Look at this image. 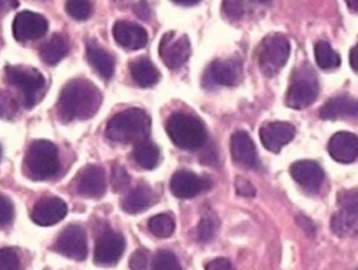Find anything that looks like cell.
<instances>
[{
  "instance_id": "cell-7",
  "label": "cell",
  "mask_w": 358,
  "mask_h": 270,
  "mask_svg": "<svg viewBox=\"0 0 358 270\" xmlns=\"http://www.w3.org/2000/svg\"><path fill=\"white\" fill-rule=\"evenodd\" d=\"M8 81L22 94L23 105L27 108L35 106L45 85L43 76L33 69L20 66L6 67Z\"/></svg>"
},
{
  "instance_id": "cell-32",
  "label": "cell",
  "mask_w": 358,
  "mask_h": 270,
  "mask_svg": "<svg viewBox=\"0 0 358 270\" xmlns=\"http://www.w3.org/2000/svg\"><path fill=\"white\" fill-rule=\"evenodd\" d=\"M19 105L10 92L0 90V118L12 119L18 113Z\"/></svg>"
},
{
  "instance_id": "cell-44",
  "label": "cell",
  "mask_w": 358,
  "mask_h": 270,
  "mask_svg": "<svg viewBox=\"0 0 358 270\" xmlns=\"http://www.w3.org/2000/svg\"><path fill=\"white\" fill-rule=\"evenodd\" d=\"M345 1L348 6L349 10L358 13V0H345Z\"/></svg>"
},
{
  "instance_id": "cell-12",
  "label": "cell",
  "mask_w": 358,
  "mask_h": 270,
  "mask_svg": "<svg viewBox=\"0 0 358 270\" xmlns=\"http://www.w3.org/2000/svg\"><path fill=\"white\" fill-rule=\"evenodd\" d=\"M242 78L243 67L237 59L214 61L206 71V80L215 85H238Z\"/></svg>"
},
{
  "instance_id": "cell-35",
  "label": "cell",
  "mask_w": 358,
  "mask_h": 270,
  "mask_svg": "<svg viewBox=\"0 0 358 270\" xmlns=\"http://www.w3.org/2000/svg\"><path fill=\"white\" fill-rule=\"evenodd\" d=\"M217 229H218V223H217L216 219L210 216L202 218L197 229L198 238L200 241H210L216 234Z\"/></svg>"
},
{
  "instance_id": "cell-3",
  "label": "cell",
  "mask_w": 358,
  "mask_h": 270,
  "mask_svg": "<svg viewBox=\"0 0 358 270\" xmlns=\"http://www.w3.org/2000/svg\"><path fill=\"white\" fill-rule=\"evenodd\" d=\"M166 129L171 141L180 149L196 151L206 143V132L203 124L187 113H173L168 119Z\"/></svg>"
},
{
  "instance_id": "cell-14",
  "label": "cell",
  "mask_w": 358,
  "mask_h": 270,
  "mask_svg": "<svg viewBox=\"0 0 358 270\" xmlns=\"http://www.w3.org/2000/svg\"><path fill=\"white\" fill-rule=\"evenodd\" d=\"M67 214V206L57 197H44L37 201L31 211L34 222L41 227H50L60 222Z\"/></svg>"
},
{
  "instance_id": "cell-42",
  "label": "cell",
  "mask_w": 358,
  "mask_h": 270,
  "mask_svg": "<svg viewBox=\"0 0 358 270\" xmlns=\"http://www.w3.org/2000/svg\"><path fill=\"white\" fill-rule=\"evenodd\" d=\"M134 13H136L138 18L143 19V20H147V19L150 18L151 10L148 2L145 1V0H141L134 6Z\"/></svg>"
},
{
  "instance_id": "cell-27",
  "label": "cell",
  "mask_w": 358,
  "mask_h": 270,
  "mask_svg": "<svg viewBox=\"0 0 358 270\" xmlns=\"http://www.w3.org/2000/svg\"><path fill=\"white\" fill-rule=\"evenodd\" d=\"M134 158L138 166L146 170L157 168L161 159L159 148L148 138L136 143L134 150Z\"/></svg>"
},
{
  "instance_id": "cell-9",
  "label": "cell",
  "mask_w": 358,
  "mask_h": 270,
  "mask_svg": "<svg viewBox=\"0 0 358 270\" xmlns=\"http://www.w3.org/2000/svg\"><path fill=\"white\" fill-rule=\"evenodd\" d=\"M57 252L71 260L83 261L87 257V238L83 227L69 225L63 229L55 244Z\"/></svg>"
},
{
  "instance_id": "cell-39",
  "label": "cell",
  "mask_w": 358,
  "mask_h": 270,
  "mask_svg": "<svg viewBox=\"0 0 358 270\" xmlns=\"http://www.w3.org/2000/svg\"><path fill=\"white\" fill-rule=\"evenodd\" d=\"M148 265L149 255L147 250L141 248L132 254L129 260V267L131 270H148Z\"/></svg>"
},
{
  "instance_id": "cell-47",
  "label": "cell",
  "mask_w": 358,
  "mask_h": 270,
  "mask_svg": "<svg viewBox=\"0 0 358 270\" xmlns=\"http://www.w3.org/2000/svg\"><path fill=\"white\" fill-rule=\"evenodd\" d=\"M256 1L261 2V3H264V2L269 1V0H256Z\"/></svg>"
},
{
  "instance_id": "cell-6",
  "label": "cell",
  "mask_w": 358,
  "mask_h": 270,
  "mask_svg": "<svg viewBox=\"0 0 358 270\" xmlns=\"http://www.w3.org/2000/svg\"><path fill=\"white\" fill-rule=\"evenodd\" d=\"M290 44L281 34H271L262 41L259 50V65L265 77L273 78L287 63Z\"/></svg>"
},
{
  "instance_id": "cell-26",
  "label": "cell",
  "mask_w": 358,
  "mask_h": 270,
  "mask_svg": "<svg viewBox=\"0 0 358 270\" xmlns=\"http://www.w3.org/2000/svg\"><path fill=\"white\" fill-rule=\"evenodd\" d=\"M331 229L338 237L358 238V212L341 210L332 217Z\"/></svg>"
},
{
  "instance_id": "cell-1",
  "label": "cell",
  "mask_w": 358,
  "mask_h": 270,
  "mask_svg": "<svg viewBox=\"0 0 358 270\" xmlns=\"http://www.w3.org/2000/svg\"><path fill=\"white\" fill-rule=\"evenodd\" d=\"M102 104V94L96 85L85 79H76L63 88L58 102L61 121H84L98 113Z\"/></svg>"
},
{
  "instance_id": "cell-40",
  "label": "cell",
  "mask_w": 358,
  "mask_h": 270,
  "mask_svg": "<svg viewBox=\"0 0 358 270\" xmlns=\"http://www.w3.org/2000/svg\"><path fill=\"white\" fill-rule=\"evenodd\" d=\"M236 193L241 197H254L256 189L254 185L243 177H237L235 181Z\"/></svg>"
},
{
  "instance_id": "cell-48",
  "label": "cell",
  "mask_w": 358,
  "mask_h": 270,
  "mask_svg": "<svg viewBox=\"0 0 358 270\" xmlns=\"http://www.w3.org/2000/svg\"><path fill=\"white\" fill-rule=\"evenodd\" d=\"M1 154H2L1 147H0V159H1Z\"/></svg>"
},
{
  "instance_id": "cell-23",
  "label": "cell",
  "mask_w": 358,
  "mask_h": 270,
  "mask_svg": "<svg viewBox=\"0 0 358 270\" xmlns=\"http://www.w3.org/2000/svg\"><path fill=\"white\" fill-rule=\"evenodd\" d=\"M155 202V194L146 185H141L132 190L125 199L122 208L128 214H138L152 206Z\"/></svg>"
},
{
  "instance_id": "cell-8",
  "label": "cell",
  "mask_w": 358,
  "mask_h": 270,
  "mask_svg": "<svg viewBox=\"0 0 358 270\" xmlns=\"http://www.w3.org/2000/svg\"><path fill=\"white\" fill-rule=\"evenodd\" d=\"M159 57L168 69H180L191 56V44L185 35L178 36L176 31H168L159 43Z\"/></svg>"
},
{
  "instance_id": "cell-22",
  "label": "cell",
  "mask_w": 358,
  "mask_h": 270,
  "mask_svg": "<svg viewBox=\"0 0 358 270\" xmlns=\"http://www.w3.org/2000/svg\"><path fill=\"white\" fill-rule=\"evenodd\" d=\"M86 56L92 69L103 79L109 80L115 73V59L104 48L96 44H88L86 48Z\"/></svg>"
},
{
  "instance_id": "cell-45",
  "label": "cell",
  "mask_w": 358,
  "mask_h": 270,
  "mask_svg": "<svg viewBox=\"0 0 358 270\" xmlns=\"http://www.w3.org/2000/svg\"><path fill=\"white\" fill-rule=\"evenodd\" d=\"M172 1L181 4V6H194V4H197L201 0H172Z\"/></svg>"
},
{
  "instance_id": "cell-11",
  "label": "cell",
  "mask_w": 358,
  "mask_h": 270,
  "mask_svg": "<svg viewBox=\"0 0 358 270\" xmlns=\"http://www.w3.org/2000/svg\"><path fill=\"white\" fill-rule=\"evenodd\" d=\"M123 236L115 232H107L99 238L94 248V263L100 267H113L119 262L125 252Z\"/></svg>"
},
{
  "instance_id": "cell-29",
  "label": "cell",
  "mask_w": 358,
  "mask_h": 270,
  "mask_svg": "<svg viewBox=\"0 0 358 270\" xmlns=\"http://www.w3.org/2000/svg\"><path fill=\"white\" fill-rule=\"evenodd\" d=\"M149 229L155 237L165 239L171 237L176 231V221L169 214H159L149 221Z\"/></svg>"
},
{
  "instance_id": "cell-21",
  "label": "cell",
  "mask_w": 358,
  "mask_h": 270,
  "mask_svg": "<svg viewBox=\"0 0 358 270\" xmlns=\"http://www.w3.org/2000/svg\"><path fill=\"white\" fill-rule=\"evenodd\" d=\"M323 120L358 119V100L338 96L328 100L320 109Z\"/></svg>"
},
{
  "instance_id": "cell-38",
  "label": "cell",
  "mask_w": 358,
  "mask_h": 270,
  "mask_svg": "<svg viewBox=\"0 0 358 270\" xmlns=\"http://www.w3.org/2000/svg\"><path fill=\"white\" fill-rule=\"evenodd\" d=\"M14 218V206L6 196L0 194V227H6Z\"/></svg>"
},
{
  "instance_id": "cell-15",
  "label": "cell",
  "mask_w": 358,
  "mask_h": 270,
  "mask_svg": "<svg viewBox=\"0 0 358 270\" xmlns=\"http://www.w3.org/2000/svg\"><path fill=\"white\" fill-rule=\"evenodd\" d=\"M292 178L309 193H317L324 183L323 169L311 160H300L290 166Z\"/></svg>"
},
{
  "instance_id": "cell-5",
  "label": "cell",
  "mask_w": 358,
  "mask_h": 270,
  "mask_svg": "<svg viewBox=\"0 0 358 270\" xmlns=\"http://www.w3.org/2000/svg\"><path fill=\"white\" fill-rule=\"evenodd\" d=\"M320 85L315 71L310 66H302L294 73L288 88L286 104L296 111L313 105L319 96Z\"/></svg>"
},
{
  "instance_id": "cell-20",
  "label": "cell",
  "mask_w": 358,
  "mask_h": 270,
  "mask_svg": "<svg viewBox=\"0 0 358 270\" xmlns=\"http://www.w3.org/2000/svg\"><path fill=\"white\" fill-rule=\"evenodd\" d=\"M231 152L234 160L248 168H256L259 164L256 145L252 137L245 132H237L231 138Z\"/></svg>"
},
{
  "instance_id": "cell-2",
  "label": "cell",
  "mask_w": 358,
  "mask_h": 270,
  "mask_svg": "<svg viewBox=\"0 0 358 270\" xmlns=\"http://www.w3.org/2000/svg\"><path fill=\"white\" fill-rule=\"evenodd\" d=\"M151 120L146 111L130 108L117 113L107 124L106 136L120 143H138L150 134Z\"/></svg>"
},
{
  "instance_id": "cell-4",
  "label": "cell",
  "mask_w": 358,
  "mask_h": 270,
  "mask_svg": "<svg viewBox=\"0 0 358 270\" xmlns=\"http://www.w3.org/2000/svg\"><path fill=\"white\" fill-rule=\"evenodd\" d=\"M25 164L29 176L35 180L52 178L60 170L58 149L48 141H34L27 150Z\"/></svg>"
},
{
  "instance_id": "cell-34",
  "label": "cell",
  "mask_w": 358,
  "mask_h": 270,
  "mask_svg": "<svg viewBox=\"0 0 358 270\" xmlns=\"http://www.w3.org/2000/svg\"><path fill=\"white\" fill-rule=\"evenodd\" d=\"M221 6L225 16L234 21L240 20L245 12L244 0H223Z\"/></svg>"
},
{
  "instance_id": "cell-24",
  "label": "cell",
  "mask_w": 358,
  "mask_h": 270,
  "mask_svg": "<svg viewBox=\"0 0 358 270\" xmlns=\"http://www.w3.org/2000/svg\"><path fill=\"white\" fill-rule=\"evenodd\" d=\"M132 79L140 87L148 88L159 81V69L147 58H138L130 63Z\"/></svg>"
},
{
  "instance_id": "cell-46",
  "label": "cell",
  "mask_w": 358,
  "mask_h": 270,
  "mask_svg": "<svg viewBox=\"0 0 358 270\" xmlns=\"http://www.w3.org/2000/svg\"><path fill=\"white\" fill-rule=\"evenodd\" d=\"M2 8H3V2H2V0H0V12H1Z\"/></svg>"
},
{
  "instance_id": "cell-37",
  "label": "cell",
  "mask_w": 358,
  "mask_h": 270,
  "mask_svg": "<svg viewBox=\"0 0 358 270\" xmlns=\"http://www.w3.org/2000/svg\"><path fill=\"white\" fill-rule=\"evenodd\" d=\"M338 204L341 210L358 212V187L343 191L338 195Z\"/></svg>"
},
{
  "instance_id": "cell-36",
  "label": "cell",
  "mask_w": 358,
  "mask_h": 270,
  "mask_svg": "<svg viewBox=\"0 0 358 270\" xmlns=\"http://www.w3.org/2000/svg\"><path fill=\"white\" fill-rule=\"evenodd\" d=\"M130 185V176L125 169L119 164H115L111 171V185L115 192H122Z\"/></svg>"
},
{
  "instance_id": "cell-43",
  "label": "cell",
  "mask_w": 358,
  "mask_h": 270,
  "mask_svg": "<svg viewBox=\"0 0 358 270\" xmlns=\"http://www.w3.org/2000/svg\"><path fill=\"white\" fill-rule=\"evenodd\" d=\"M350 64L351 67L358 73V43L351 50Z\"/></svg>"
},
{
  "instance_id": "cell-28",
  "label": "cell",
  "mask_w": 358,
  "mask_h": 270,
  "mask_svg": "<svg viewBox=\"0 0 358 270\" xmlns=\"http://www.w3.org/2000/svg\"><path fill=\"white\" fill-rule=\"evenodd\" d=\"M315 55L317 65L325 71L338 69L341 65L340 55L332 50L327 41H319L315 44Z\"/></svg>"
},
{
  "instance_id": "cell-31",
  "label": "cell",
  "mask_w": 358,
  "mask_h": 270,
  "mask_svg": "<svg viewBox=\"0 0 358 270\" xmlns=\"http://www.w3.org/2000/svg\"><path fill=\"white\" fill-rule=\"evenodd\" d=\"M151 270H181V267L173 253L159 250L153 259Z\"/></svg>"
},
{
  "instance_id": "cell-16",
  "label": "cell",
  "mask_w": 358,
  "mask_h": 270,
  "mask_svg": "<svg viewBox=\"0 0 358 270\" xmlns=\"http://www.w3.org/2000/svg\"><path fill=\"white\" fill-rule=\"evenodd\" d=\"M296 129L285 122H273L266 124L260 129V139L268 151L279 153L284 145L294 139Z\"/></svg>"
},
{
  "instance_id": "cell-18",
  "label": "cell",
  "mask_w": 358,
  "mask_h": 270,
  "mask_svg": "<svg viewBox=\"0 0 358 270\" xmlns=\"http://www.w3.org/2000/svg\"><path fill=\"white\" fill-rule=\"evenodd\" d=\"M330 155L341 164H350L358 157V137L350 132H338L328 143Z\"/></svg>"
},
{
  "instance_id": "cell-17",
  "label": "cell",
  "mask_w": 358,
  "mask_h": 270,
  "mask_svg": "<svg viewBox=\"0 0 358 270\" xmlns=\"http://www.w3.org/2000/svg\"><path fill=\"white\" fill-rule=\"evenodd\" d=\"M113 37L122 48L126 50H141L148 42V34L141 25L128 21H117L113 25Z\"/></svg>"
},
{
  "instance_id": "cell-33",
  "label": "cell",
  "mask_w": 358,
  "mask_h": 270,
  "mask_svg": "<svg viewBox=\"0 0 358 270\" xmlns=\"http://www.w3.org/2000/svg\"><path fill=\"white\" fill-rule=\"evenodd\" d=\"M0 270H21L20 258L14 248L0 250Z\"/></svg>"
},
{
  "instance_id": "cell-25",
  "label": "cell",
  "mask_w": 358,
  "mask_h": 270,
  "mask_svg": "<svg viewBox=\"0 0 358 270\" xmlns=\"http://www.w3.org/2000/svg\"><path fill=\"white\" fill-rule=\"evenodd\" d=\"M69 50V44L66 38L61 34H55L40 46V57L46 64L55 65L66 56Z\"/></svg>"
},
{
  "instance_id": "cell-10",
  "label": "cell",
  "mask_w": 358,
  "mask_h": 270,
  "mask_svg": "<svg viewBox=\"0 0 358 270\" xmlns=\"http://www.w3.org/2000/svg\"><path fill=\"white\" fill-rule=\"evenodd\" d=\"M48 29V20L42 15L29 10L19 13L13 22V34L20 42L40 39L45 36Z\"/></svg>"
},
{
  "instance_id": "cell-13",
  "label": "cell",
  "mask_w": 358,
  "mask_h": 270,
  "mask_svg": "<svg viewBox=\"0 0 358 270\" xmlns=\"http://www.w3.org/2000/svg\"><path fill=\"white\" fill-rule=\"evenodd\" d=\"M210 187L208 179L198 176L189 171H179L172 176L170 189L176 197L189 199L196 197Z\"/></svg>"
},
{
  "instance_id": "cell-41",
  "label": "cell",
  "mask_w": 358,
  "mask_h": 270,
  "mask_svg": "<svg viewBox=\"0 0 358 270\" xmlns=\"http://www.w3.org/2000/svg\"><path fill=\"white\" fill-rule=\"evenodd\" d=\"M206 270H235L227 259L218 258L206 265Z\"/></svg>"
},
{
  "instance_id": "cell-30",
  "label": "cell",
  "mask_w": 358,
  "mask_h": 270,
  "mask_svg": "<svg viewBox=\"0 0 358 270\" xmlns=\"http://www.w3.org/2000/svg\"><path fill=\"white\" fill-rule=\"evenodd\" d=\"M67 14L78 21L87 20L92 16L94 6L90 0H66Z\"/></svg>"
},
{
  "instance_id": "cell-19",
  "label": "cell",
  "mask_w": 358,
  "mask_h": 270,
  "mask_svg": "<svg viewBox=\"0 0 358 270\" xmlns=\"http://www.w3.org/2000/svg\"><path fill=\"white\" fill-rule=\"evenodd\" d=\"M77 189L84 197H102L106 192L105 171L99 166H88L80 175Z\"/></svg>"
}]
</instances>
